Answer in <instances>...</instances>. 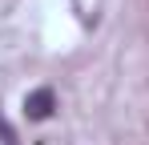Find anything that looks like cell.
Masks as SVG:
<instances>
[{"mask_svg":"<svg viewBox=\"0 0 149 145\" xmlns=\"http://www.w3.org/2000/svg\"><path fill=\"white\" fill-rule=\"evenodd\" d=\"M0 137H4V145H16V137H12V129H8L4 117H0Z\"/></svg>","mask_w":149,"mask_h":145,"instance_id":"2","label":"cell"},{"mask_svg":"<svg viewBox=\"0 0 149 145\" xmlns=\"http://www.w3.org/2000/svg\"><path fill=\"white\" fill-rule=\"evenodd\" d=\"M52 109H56V93H52V89H36V93L24 97V113H28V121H45V117H52Z\"/></svg>","mask_w":149,"mask_h":145,"instance_id":"1","label":"cell"}]
</instances>
